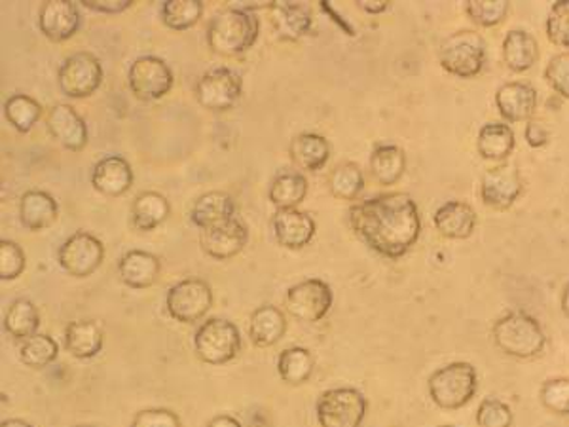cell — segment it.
Returning <instances> with one entry per match:
<instances>
[{"label": "cell", "mask_w": 569, "mask_h": 427, "mask_svg": "<svg viewBox=\"0 0 569 427\" xmlns=\"http://www.w3.org/2000/svg\"><path fill=\"white\" fill-rule=\"evenodd\" d=\"M350 225L365 246L391 261L405 256L420 240V210L405 192L378 194L355 203L350 210Z\"/></svg>", "instance_id": "6da1fadb"}, {"label": "cell", "mask_w": 569, "mask_h": 427, "mask_svg": "<svg viewBox=\"0 0 569 427\" xmlns=\"http://www.w3.org/2000/svg\"><path fill=\"white\" fill-rule=\"evenodd\" d=\"M261 20L249 8H225L211 17L207 45L223 58H238L255 46Z\"/></svg>", "instance_id": "7a4b0ae2"}, {"label": "cell", "mask_w": 569, "mask_h": 427, "mask_svg": "<svg viewBox=\"0 0 569 427\" xmlns=\"http://www.w3.org/2000/svg\"><path fill=\"white\" fill-rule=\"evenodd\" d=\"M494 342L505 355L517 360L538 357L547 344L540 322L526 312H509L495 322Z\"/></svg>", "instance_id": "3957f363"}, {"label": "cell", "mask_w": 569, "mask_h": 427, "mask_svg": "<svg viewBox=\"0 0 569 427\" xmlns=\"http://www.w3.org/2000/svg\"><path fill=\"white\" fill-rule=\"evenodd\" d=\"M429 398L444 411H457L471 403L479 390V375L471 363L454 361L437 368L429 378Z\"/></svg>", "instance_id": "277c9868"}, {"label": "cell", "mask_w": 569, "mask_h": 427, "mask_svg": "<svg viewBox=\"0 0 569 427\" xmlns=\"http://www.w3.org/2000/svg\"><path fill=\"white\" fill-rule=\"evenodd\" d=\"M488 45L484 37L472 29L452 33L439 48V63L448 75L475 78L486 65Z\"/></svg>", "instance_id": "5b68a950"}, {"label": "cell", "mask_w": 569, "mask_h": 427, "mask_svg": "<svg viewBox=\"0 0 569 427\" xmlns=\"http://www.w3.org/2000/svg\"><path fill=\"white\" fill-rule=\"evenodd\" d=\"M195 355L207 365H225L241 350L240 329L228 319H207L194 335Z\"/></svg>", "instance_id": "8992f818"}, {"label": "cell", "mask_w": 569, "mask_h": 427, "mask_svg": "<svg viewBox=\"0 0 569 427\" xmlns=\"http://www.w3.org/2000/svg\"><path fill=\"white\" fill-rule=\"evenodd\" d=\"M367 399L355 388L323 391L315 403V416L321 427H361L367 416Z\"/></svg>", "instance_id": "52a82bcc"}, {"label": "cell", "mask_w": 569, "mask_h": 427, "mask_svg": "<svg viewBox=\"0 0 569 427\" xmlns=\"http://www.w3.org/2000/svg\"><path fill=\"white\" fill-rule=\"evenodd\" d=\"M58 83L67 98H91L103 84V65L91 52H75L61 63Z\"/></svg>", "instance_id": "ba28073f"}, {"label": "cell", "mask_w": 569, "mask_h": 427, "mask_svg": "<svg viewBox=\"0 0 569 427\" xmlns=\"http://www.w3.org/2000/svg\"><path fill=\"white\" fill-rule=\"evenodd\" d=\"M211 306H213V291L210 284H205L203 279H182L179 284L173 285L165 294L167 314L172 315L175 322L185 325L200 322L210 312Z\"/></svg>", "instance_id": "9c48e42d"}, {"label": "cell", "mask_w": 569, "mask_h": 427, "mask_svg": "<svg viewBox=\"0 0 569 427\" xmlns=\"http://www.w3.org/2000/svg\"><path fill=\"white\" fill-rule=\"evenodd\" d=\"M173 83L172 67L156 55H141L129 67V90L144 103L165 98L172 91Z\"/></svg>", "instance_id": "30bf717a"}, {"label": "cell", "mask_w": 569, "mask_h": 427, "mask_svg": "<svg viewBox=\"0 0 569 427\" xmlns=\"http://www.w3.org/2000/svg\"><path fill=\"white\" fill-rule=\"evenodd\" d=\"M241 93V76L228 67L211 68L195 84L198 103L213 113H226L233 109L240 101Z\"/></svg>", "instance_id": "8fae6325"}, {"label": "cell", "mask_w": 569, "mask_h": 427, "mask_svg": "<svg viewBox=\"0 0 569 427\" xmlns=\"http://www.w3.org/2000/svg\"><path fill=\"white\" fill-rule=\"evenodd\" d=\"M103 261L105 246L90 233L73 234L58 251V263L73 278H90Z\"/></svg>", "instance_id": "7c38bea8"}, {"label": "cell", "mask_w": 569, "mask_h": 427, "mask_svg": "<svg viewBox=\"0 0 569 427\" xmlns=\"http://www.w3.org/2000/svg\"><path fill=\"white\" fill-rule=\"evenodd\" d=\"M332 300V289L323 279H306L292 285L284 297L289 314L304 323L321 322L329 314Z\"/></svg>", "instance_id": "4fadbf2b"}, {"label": "cell", "mask_w": 569, "mask_h": 427, "mask_svg": "<svg viewBox=\"0 0 569 427\" xmlns=\"http://www.w3.org/2000/svg\"><path fill=\"white\" fill-rule=\"evenodd\" d=\"M522 190V175L517 165L507 162L490 167L480 179V200L494 210H509Z\"/></svg>", "instance_id": "5bb4252c"}, {"label": "cell", "mask_w": 569, "mask_h": 427, "mask_svg": "<svg viewBox=\"0 0 569 427\" xmlns=\"http://www.w3.org/2000/svg\"><path fill=\"white\" fill-rule=\"evenodd\" d=\"M80 12L75 2L48 0L38 14V29L52 42H65L80 29Z\"/></svg>", "instance_id": "9a60e30c"}, {"label": "cell", "mask_w": 569, "mask_h": 427, "mask_svg": "<svg viewBox=\"0 0 569 427\" xmlns=\"http://www.w3.org/2000/svg\"><path fill=\"white\" fill-rule=\"evenodd\" d=\"M202 249L205 255L215 261H230L236 255H240L249 241L248 226L236 217L228 221L225 225L213 226L203 230Z\"/></svg>", "instance_id": "2e32d148"}, {"label": "cell", "mask_w": 569, "mask_h": 427, "mask_svg": "<svg viewBox=\"0 0 569 427\" xmlns=\"http://www.w3.org/2000/svg\"><path fill=\"white\" fill-rule=\"evenodd\" d=\"M538 90L532 84L513 83L503 84L495 93V106L502 114V118L509 124L517 122H530L538 111Z\"/></svg>", "instance_id": "e0dca14e"}, {"label": "cell", "mask_w": 569, "mask_h": 427, "mask_svg": "<svg viewBox=\"0 0 569 427\" xmlns=\"http://www.w3.org/2000/svg\"><path fill=\"white\" fill-rule=\"evenodd\" d=\"M46 124L53 139L67 150L78 152L88 145V126L83 116L76 113L75 106L67 103L53 105L48 113Z\"/></svg>", "instance_id": "ac0fdd59"}, {"label": "cell", "mask_w": 569, "mask_h": 427, "mask_svg": "<svg viewBox=\"0 0 569 427\" xmlns=\"http://www.w3.org/2000/svg\"><path fill=\"white\" fill-rule=\"evenodd\" d=\"M274 236L284 249H304L315 236V221L307 213L299 210H281L271 218Z\"/></svg>", "instance_id": "d6986e66"}, {"label": "cell", "mask_w": 569, "mask_h": 427, "mask_svg": "<svg viewBox=\"0 0 569 427\" xmlns=\"http://www.w3.org/2000/svg\"><path fill=\"white\" fill-rule=\"evenodd\" d=\"M91 185L98 192L111 198L126 194L134 185V169L128 160L118 154L101 158L91 172Z\"/></svg>", "instance_id": "ffe728a7"}, {"label": "cell", "mask_w": 569, "mask_h": 427, "mask_svg": "<svg viewBox=\"0 0 569 427\" xmlns=\"http://www.w3.org/2000/svg\"><path fill=\"white\" fill-rule=\"evenodd\" d=\"M433 223L434 228L444 238L467 240L479 225V217H477V211L472 210L469 203L450 200L434 211Z\"/></svg>", "instance_id": "44dd1931"}, {"label": "cell", "mask_w": 569, "mask_h": 427, "mask_svg": "<svg viewBox=\"0 0 569 427\" xmlns=\"http://www.w3.org/2000/svg\"><path fill=\"white\" fill-rule=\"evenodd\" d=\"M270 10L271 25L278 33V37L284 42H296L314 27V17L309 8L296 2H271L268 4Z\"/></svg>", "instance_id": "7402d4cb"}, {"label": "cell", "mask_w": 569, "mask_h": 427, "mask_svg": "<svg viewBox=\"0 0 569 427\" xmlns=\"http://www.w3.org/2000/svg\"><path fill=\"white\" fill-rule=\"evenodd\" d=\"M190 218L202 230L225 225L228 221L236 218V202L228 192L211 190L195 200L190 211Z\"/></svg>", "instance_id": "603a6c76"}, {"label": "cell", "mask_w": 569, "mask_h": 427, "mask_svg": "<svg viewBox=\"0 0 569 427\" xmlns=\"http://www.w3.org/2000/svg\"><path fill=\"white\" fill-rule=\"evenodd\" d=\"M162 272V263L149 251L134 249L122 256L118 263V274L129 289H149L156 284Z\"/></svg>", "instance_id": "cb8c5ba5"}, {"label": "cell", "mask_w": 569, "mask_h": 427, "mask_svg": "<svg viewBox=\"0 0 569 427\" xmlns=\"http://www.w3.org/2000/svg\"><path fill=\"white\" fill-rule=\"evenodd\" d=\"M60 205L45 190H29L20 200V221L30 233H42L55 223Z\"/></svg>", "instance_id": "d4e9b609"}, {"label": "cell", "mask_w": 569, "mask_h": 427, "mask_svg": "<svg viewBox=\"0 0 569 427\" xmlns=\"http://www.w3.org/2000/svg\"><path fill=\"white\" fill-rule=\"evenodd\" d=\"M541 50L532 33L513 29L503 40V61L513 73H526L540 61Z\"/></svg>", "instance_id": "484cf974"}, {"label": "cell", "mask_w": 569, "mask_h": 427, "mask_svg": "<svg viewBox=\"0 0 569 427\" xmlns=\"http://www.w3.org/2000/svg\"><path fill=\"white\" fill-rule=\"evenodd\" d=\"M172 213V205L165 196L154 190L141 192L131 205V225L139 233H152L157 226L164 225Z\"/></svg>", "instance_id": "4316f807"}, {"label": "cell", "mask_w": 569, "mask_h": 427, "mask_svg": "<svg viewBox=\"0 0 569 427\" xmlns=\"http://www.w3.org/2000/svg\"><path fill=\"white\" fill-rule=\"evenodd\" d=\"M515 147H517V137L509 124L488 122L480 128L477 149L484 160L503 162L513 154Z\"/></svg>", "instance_id": "83f0119b"}, {"label": "cell", "mask_w": 569, "mask_h": 427, "mask_svg": "<svg viewBox=\"0 0 569 427\" xmlns=\"http://www.w3.org/2000/svg\"><path fill=\"white\" fill-rule=\"evenodd\" d=\"M287 319L278 306L256 307L249 323V337L258 348H270L284 337Z\"/></svg>", "instance_id": "f1b7e54d"}, {"label": "cell", "mask_w": 569, "mask_h": 427, "mask_svg": "<svg viewBox=\"0 0 569 427\" xmlns=\"http://www.w3.org/2000/svg\"><path fill=\"white\" fill-rule=\"evenodd\" d=\"M103 329L91 319H78L65 330V346L68 353L78 360H91L103 350Z\"/></svg>", "instance_id": "f546056e"}, {"label": "cell", "mask_w": 569, "mask_h": 427, "mask_svg": "<svg viewBox=\"0 0 569 427\" xmlns=\"http://www.w3.org/2000/svg\"><path fill=\"white\" fill-rule=\"evenodd\" d=\"M406 172L405 150L397 145H378L370 154V173L378 185L393 187Z\"/></svg>", "instance_id": "4dcf8cb0"}, {"label": "cell", "mask_w": 569, "mask_h": 427, "mask_svg": "<svg viewBox=\"0 0 569 427\" xmlns=\"http://www.w3.org/2000/svg\"><path fill=\"white\" fill-rule=\"evenodd\" d=\"M291 158L300 169L319 172L329 162V141L319 134H300L292 139Z\"/></svg>", "instance_id": "1f68e13d"}, {"label": "cell", "mask_w": 569, "mask_h": 427, "mask_svg": "<svg viewBox=\"0 0 569 427\" xmlns=\"http://www.w3.org/2000/svg\"><path fill=\"white\" fill-rule=\"evenodd\" d=\"M307 194V179L302 173L284 172L271 180L268 198L281 210H296Z\"/></svg>", "instance_id": "d6a6232c"}, {"label": "cell", "mask_w": 569, "mask_h": 427, "mask_svg": "<svg viewBox=\"0 0 569 427\" xmlns=\"http://www.w3.org/2000/svg\"><path fill=\"white\" fill-rule=\"evenodd\" d=\"M38 327H40V314L29 299H17L10 304L4 315V330L10 337L27 340L37 335Z\"/></svg>", "instance_id": "836d02e7"}, {"label": "cell", "mask_w": 569, "mask_h": 427, "mask_svg": "<svg viewBox=\"0 0 569 427\" xmlns=\"http://www.w3.org/2000/svg\"><path fill=\"white\" fill-rule=\"evenodd\" d=\"M314 355L306 348H287L281 352L278 360V373L281 380L291 386H300L307 382L309 376L314 375Z\"/></svg>", "instance_id": "e575fe53"}, {"label": "cell", "mask_w": 569, "mask_h": 427, "mask_svg": "<svg viewBox=\"0 0 569 427\" xmlns=\"http://www.w3.org/2000/svg\"><path fill=\"white\" fill-rule=\"evenodd\" d=\"M4 116L20 134H29L42 116V105L30 96L14 93L4 103Z\"/></svg>", "instance_id": "d590c367"}, {"label": "cell", "mask_w": 569, "mask_h": 427, "mask_svg": "<svg viewBox=\"0 0 569 427\" xmlns=\"http://www.w3.org/2000/svg\"><path fill=\"white\" fill-rule=\"evenodd\" d=\"M329 188L330 194L338 200L353 202V200H357V196L365 188V175L361 172L359 165L353 164V162L338 164L330 173Z\"/></svg>", "instance_id": "8d00e7d4"}, {"label": "cell", "mask_w": 569, "mask_h": 427, "mask_svg": "<svg viewBox=\"0 0 569 427\" xmlns=\"http://www.w3.org/2000/svg\"><path fill=\"white\" fill-rule=\"evenodd\" d=\"M165 27L173 30H188L202 20V0H165L160 10Z\"/></svg>", "instance_id": "74e56055"}, {"label": "cell", "mask_w": 569, "mask_h": 427, "mask_svg": "<svg viewBox=\"0 0 569 427\" xmlns=\"http://www.w3.org/2000/svg\"><path fill=\"white\" fill-rule=\"evenodd\" d=\"M60 355V344L48 335H35L23 340L20 348V360L30 368H46L52 365Z\"/></svg>", "instance_id": "f35d334b"}, {"label": "cell", "mask_w": 569, "mask_h": 427, "mask_svg": "<svg viewBox=\"0 0 569 427\" xmlns=\"http://www.w3.org/2000/svg\"><path fill=\"white\" fill-rule=\"evenodd\" d=\"M510 12V2L507 0H467L465 14L471 17L472 23L480 27H497L502 25Z\"/></svg>", "instance_id": "ab89813d"}, {"label": "cell", "mask_w": 569, "mask_h": 427, "mask_svg": "<svg viewBox=\"0 0 569 427\" xmlns=\"http://www.w3.org/2000/svg\"><path fill=\"white\" fill-rule=\"evenodd\" d=\"M541 403L551 413L558 416H569V380L568 378H553L541 386Z\"/></svg>", "instance_id": "60d3db41"}, {"label": "cell", "mask_w": 569, "mask_h": 427, "mask_svg": "<svg viewBox=\"0 0 569 427\" xmlns=\"http://www.w3.org/2000/svg\"><path fill=\"white\" fill-rule=\"evenodd\" d=\"M25 266H27V259L22 246H17L12 240L0 241V279L12 281L20 278L25 272Z\"/></svg>", "instance_id": "b9f144b4"}, {"label": "cell", "mask_w": 569, "mask_h": 427, "mask_svg": "<svg viewBox=\"0 0 569 427\" xmlns=\"http://www.w3.org/2000/svg\"><path fill=\"white\" fill-rule=\"evenodd\" d=\"M547 37L558 48H569V0L555 2L547 17Z\"/></svg>", "instance_id": "7bdbcfd3"}, {"label": "cell", "mask_w": 569, "mask_h": 427, "mask_svg": "<svg viewBox=\"0 0 569 427\" xmlns=\"http://www.w3.org/2000/svg\"><path fill=\"white\" fill-rule=\"evenodd\" d=\"M477 424L480 427H510L513 426V411L500 399H484L477 411Z\"/></svg>", "instance_id": "ee69618b"}, {"label": "cell", "mask_w": 569, "mask_h": 427, "mask_svg": "<svg viewBox=\"0 0 569 427\" xmlns=\"http://www.w3.org/2000/svg\"><path fill=\"white\" fill-rule=\"evenodd\" d=\"M545 80L560 98L569 99V50L551 58L545 67Z\"/></svg>", "instance_id": "f6af8a7d"}, {"label": "cell", "mask_w": 569, "mask_h": 427, "mask_svg": "<svg viewBox=\"0 0 569 427\" xmlns=\"http://www.w3.org/2000/svg\"><path fill=\"white\" fill-rule=\"evenodd\" d=\"M129 427H182L180 418L167 409H144L136 414Z\"/></svg>", "instance_id": "bcb514c9"}, {"label": "cell", "mask_w": 569, "mask_h": 427, "mask_svg": "<svg viewBox=\"0 0 569 427\" xmlns=\"http://www.w3.org/2000/svg\"><path fill=\"white\" fill-rule=\"evenodd\" d=\"M524 137L532 149H543L551 141V131L543 122L530 121L526 124Z\"/></svg>", "instance_id": "7dc6e473"}, {"label": "cell", "mask_w": 569, "mask_h": 427, "mask_svg": "<svg viewBox=\"0 0 569 427\" xmlns=\"http://www.w3.org/2000/svg\"><path fill=\"white\" fill-rule=\"evenodd\" d=\"M131 0H84L83 7L99 14H121L131 8Z\"/></svg>", "instance_id": "c3c4849f"}, {"label": "cell", "mask_w": 569, "mask_h": 427, "mask_svg": "<svg viewBox=\"0 0 569 427\" xmlns=\"http://www.w3.org/2000/svg\"><path fill=\"white\" fill-rule=\"evenodd\" d=\"M357 7L367 12V14H383L388 8H390V2L385 0H357Z\"/></svg>", "instance_id": "681fc988"}, {"label": "cell", "mask_w": 569, "mask_h": 427, "mask_svg": "<svg viewBox=\"0 0 569 427\" xmlns=\"http://www.w3.org/2000/svg\"><path fill=\"white\" fill-rule=\"evenodd\" d=\"M207 427H243L241 426L240 420H236L233 416H228V414H220V416H215L213 420L207 424Z\"/></svg>", "instance_id": "f907efd6"}, {"label": "cell", "mask_w": 569, "mask_h": 427, "mask_svg": "<svg viewBox=\"0 0 569 427\" xmlns=\"http://www.w3.org/2000/svg\"><path fill=\"white\" fill-rule=\"evenodd\" d=\"M0 427H33L29 422L20 420V418H12V420H4Z\"/></svg>", "instance_id": "816d5d0a"}, {"label": "cell", "mask_w": 569, "mask_h": 427, "mask_svg": "<svg viewBox=\"0 0 569 427\" xmlns=\"http://www.w3.org/2000/svg\"><path fill=\"white\" fill-rule=\"evenodd\" d=\"M562 312L569 319V284L564 287L562 292Z\"/></svg>", "instance_id": "f5cc1de1"}, {"label": "cell", "mask_w": 569, "mask_h": 427, "mask_svg": "<svg viewBox=\"0 0 569 427\" xmlns=\"http://www.w3.org/2000/svg\"><path fill=\"white\" fill-rule=\"evenodd\" d=\"M75 427H93V426H75Z\"/></svg>", "instance_id": "db71d44e"}, {"label": "cell", "mask_w": 569, "mask_h": 427, "mask_svg": "<svg viewBox=\"0 0 569 427\" xmlns=\"http://www.w3.org/2000/svg\"><path fill=\"white\" fill-rule=\"evenodd\" d=\"M439 427H454V426H439Z\"/></svg>", "instance_id": "11a10c76"}]
</instances>
